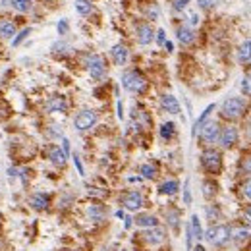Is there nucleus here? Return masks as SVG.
Segmentation results:
<instances>
[{"label":"nucleus","instance_id":"obj_30","mask_svg":"<svg viewBox=\"0 0 251 251\" xmlns=\"http://www.w3.org/2000/svg\"><path fill=\"white\" fill-rule=\"evenodd\" d=\"M76 10L81 16H89L93 12V4L89 0H76Z\"/></svg>","mask_w":251,"mask_h":251},{"label":"nucleus","instance_id":"obj_38","mask_svg":"<svg viewBox=\"0 0 251 251\" xmlns=\"http://www.w3.org/2000/svg\"><path fill=\"white\" fill-rule=\"evenodd\" d=\"M188 4H190V0H174L172 8H174V12H182V10H186Z\"/></svg>","mask_w":251,"mask_h":251},{"label":"nucleus","instance_id":"obj_15","mask_svg":"<svg viewBox=\"0 0 251 251\" xmlns=\"http://www.w3.org/2000/svg\"><path fill=\"white\" fill-rule=\"evenodd\" d=\"M176 39H178L184 47H188V45H192V43L195 41V31H193L192 27H188V25H180V27L176 29Z\"/></svg>","mask_w":251,"mask_h":251},{"label":"nucleus","instance_id":"obj_1","mask_svg":"<svg viewBox=\"0 0 251 251\" xmlns=\"http://www.w3.org/2000/svg\"><path fill=\"white\" fill-rule=\"evenodd\" d=\"M246 110H248V102L244 97H228L220 104V116L224 120H230V122L240 120Z\"/></svg>","mask_w":251,"mask_h":251},{"label":"nucleus","instance_id":"obj_49","mask_svg":"<svg viewBox=\"0 0 251 251\" xmlns=\"http://www.w3.org/2000/svg\"><path fill=\"white\" fill-rule=\"evenodd\" d=\"M18 172H19V170H18V168H14V166H12V168H8V174H10L12 178H16V176H18Z\"/></svg>","mask_w":251,"mask_h":251},{"label":"nucleus","instance_id":"obj_21","mask_svg":"<svg viewBox=\"0 0 251 251\" xmlns=\"http://www.w3.org/2000/svg\"><path fill=\"white\" fill-rule=\"evenodd\" d=\"M158 192L162 195H176L180 192V182L178 180H166L158 186Z\"/></svg>","mask_w":251,"mask_h":251},{"label":"nucleus","instance_id":"obj_12","mask_svg":"<svg viewBox=\"0 0 251 251\" xmlns=\"http://www.w3.org/2000/svg\"><path fill=\"white\" fill-rule=\"evenodd\" d=\"M45 108H47V112H50V114H54V112H66L68 110V100H66V97H62V95H54V97H50L47 100Z\"/></svg>","mask_w":251,"mask_h":251},{"label":"nucleus","instance_id":"obj_33","mask_svg":"<svg viewBox=\"0 0 251 251\" xmlns=\"http://www.w3.org/2000/svg\"><path fill=\"white\" fill-rule=\"evenodd\" d=\"M240 172H242V174H248V176H251V156L242 158V162H240Z\"/></svg>","mask_w":251,"mask_h":251},{"label":"nucleus","instance_id":"obj_7","mask_svg":"<svg viewBox=\"0 0 251 251\" xmlns=\"http://www.w3.org/2000/svg\"><path fill=\"white\" fill-rule=\"evenodd\" d=\"M197 134H199L203 145H214L218 141V135H220V126L216 122H205Z\"/></svg>","mask_w":251,"mask_h":251},{"label":"nucleus","instance_id":"obj_29","mask_svg":"<svg viewBox=\"0 0 251 251\" xmlns=\"http://www.w3.org/2000/svg\"><path fill=\"white\" fill-rule=\"evenodd\" d=\"M166 220L174 230H178L180 228V211L178 209H166Z\"/></svg>","mask_w":251,"mask_h":251},{"label":"nucleus","instance_id":"obj_32","mask_svg":"<svg viewBox=\"0 0 251 251\" xmlns=\"http://www.w3.org/2000/svg\"><path fill=\"white\" fill-rule=\"evenodd\" d=\"M12 6L21 12V14H27L31 8H33V0H12Z\"/></svg>","mask_w":251,"mask_h":251},{"label":"nucleus","instance_id":"obj_44","mask_svg":"<svg viewBox=\"0 0 251 251\" xmlns=\"http://www.w3.org/2000/svg\"><path fill=\"white\" fill-rule=\"evenodd\" d=\"M197 23H199V16L197 14H192L190 19H188V27H195Z\"/></svg>","mask_w":251,"mask_h":251},{"label":"nucleus","instance_id":"obj_8","mask_svg":"<svg viewBox=\"0 0 251 251\" xmlns=\"http://www.w3.org/2000/svg\"><path fill=\"white\" fill-rule=\"evenodd\" d=\"M120 203H122V207L126 209V211H132V212H135V211H139L141 207H143V195L139 193V192H135V190H130V192H126L122 197H120Z\"/></svg>","mask_w":251,"mask_h":251},{"label":"nucleus","instance_id":"obj_50","mask_svg":"<svg viewBox=\"0 0 251 251\" xmlns=\"http://www.w3.org/2000/svg\"><path fill=\"white\" fill-rule=\"evenodd\" d=\"M118 118H120V120L124 118V110H122V102H120V100H118Z\"/></svg>","mask_w":251,"mask_h":251},{"label":"nucleus","instance_id":"obj_52","mask_svg":"<svg viewBox=\"0 0 251 251\" xmlns=\"http://www.w3.org/2000/svg\"><path fill=\"white\" fill-rule=\"evenodd\" d=\"M116 216H118V218H124L126 214H124V211H116Z\"/></svg>","mask_w":251,"mask_h":251},{"label":"nucleus","instance_id":"obj_39","mask_svg":"<svg viewBox=\"0 0 251 251\" xmlns=\"http://www.w3.org/2000/svg\"><path fill=\"white\" fill-rule=\"evenodd\" d=\"M184 203H186V205H192V192H190V182H186V186H184Z\"/></svg>","mask_w":251,"mask_h":251},{"label":"nucleus","instance_id":"obj_11","mask_svg":"<svg viewBox=\"0 0 251 251\" xmlns=\"http://www.w3.org/2000/svg\"><path fill=\"white\" fill-rule=\"evenodd\" d=\"M251 238V228L246 224H240V226H230V240L236 242V244H244Z\"/></svg>","mask_w":251,"mask_h":251},{"label":"nucleus","instance_id":"obj_51","mask_svg":"<svg viewBox=\"0 0 251 251\" xmlns=\"http://www.w3.org/2000/svg\"><path fill=\"white\" fill-rule=\"evenodd\" d=\"M164 47H166V50H168V52H172V50H174V45H172L170 41H166V43H164Z\"/></svg>","mask_w":251,"mask_h":251},{"label":"nucleus","instance_id":"obj_14","mask_svg":"<svg viewBox=\"0 0 251 251\" xmlns=\"http://www.w3.org/2000/svg\"><path fill=\"white\" fill-rule=\"evenodd\" d=\"M29 205L35 209V211H47L50 205V195L49 193H43V192H37L29 197Z\"/></svg>","mask_w":251,"mask_h":251},{"label":"nucleus","instance_id":"obj_25","mask_svg":"<svg viewBox=\"0 0 251 251\" xmlns=\"http://www.w3.org/2000/svg\"><path fill=\"white\" fill-rule=\"evenodd\" d=\"M158 134H160V137H162L164 141H170V139L176 135V124H174V122H164V124L160 126Z\"/></svg>","mask_w":251,"mask_h":251},{"label":"nucleus","instance_id":"obj_26","mask_svg":"<svg viewBox=\"0 0 251 251\" xmlns=\"http://www.w3.org/2000/svg\"><path fill=\"white\" fill-rule=\"evenodd\" d=\"M238 62H242V64L251 62V39H248L246 43L240 45V49H238Z\"/></svg>","mask_w":251,"mask_h":251},{"label":"nucleus","instance_id":"obj_28","mask_svg":"<svg viewBox=\"0 0 251 251\" xmlns=\"http://www.w3.org/2000/svg\"><path fill=\"white\" fill-rule=\"evenodd\" d=\"M205 212H207V220H211L212 224L214 222H218L220 218H222V211H220V207L218 205H207V209H205Z\"/></svg>","mask_w":251,"mask_h":251},{"label":"nucleus","instance_id":"obj_3","mask_svg":"<svg viewBox=\"0 0 251 251\" xmlns=\"http://www.w3.org/2000/svg\"><path fill=\"white\" fill-rule=\"evenodd\" d=\"M122 85H124V89L126 91H130V93H145V89H147V79H145V76L141 74V72H137V70H126L124 72V76H122Z\"/></svg>","mask_w":251,"mask_h":251},{"label":"nucleus","instance_id":"obj_47","mask_svg":"<svg viewBox=\"0 0 251 251\" xmlns=\"http://www.w3.org/2000/svg\"><path fill=\"white\" fill-rule=\"evenodd\" d=\"M62 151H64V154H66V156L70 154V141H68L66 137H62Z\"/></svg>","mask_w":251,"mask_h":251},{"label":"nucleus","instance_id":"obj_18","mask_svg":"<svg viewBox=\"0 0 251 251\" xmlns=\"http://www.w3.org/2000/svg\"><path fill=\"white\" fill-rule=\"evenodd\" d=\"M134 222L139 226V228H154V226H158V218L154 216V214H147V212H143V214H137L135 218H134Z\"/></svg>","mask_w":251,"mask_h":251},{"label":"nucleus","instance_id":"obj_24","mask_svg":"<svg viewBox=\"0 0 251 251\" xmlns=\"http://www.w3.org/2000/svg\"><path fill=\"white\" fill-rule=\"evenodd\" d=\"M212 110H214V104H209V106H207V108H205V110L201 112V116H199V118H197V120H195V124H193V130H192V135H197V132H199V130H201V126H203V124L207 122V118L211 116V112H212Z\"/></svg>","mask_w":251,"mask_h":251},{"label":"nucleus","instance_id":"obj_20","mask_svg":"<svg viewBox=\"0 0 251 251\" xmlns=\"http://www.w3.org/2000/svg\"><path fill=\"white\" fill-rule=\"evenodd\" d=\"M87 216L93 220V222H102L106 218V209L102 205H89L87 207Z\"/></svg>","mask_w":251,"mask_h":251},{"label":"nucleus","instance_id":"obj_43","mask_svg":"<svg viewBox=\"0 0 251 251\" xmlns=\"http://www.w3.org/2000/svg\"><path fill=\"white\" fill-rule=\"evenodd\" d=\"M242 192H244V195H246L248 199H251V178L242 186Z\"/></svg>","mask_w":251,"mask_h":251},{"label":"nucleus","instance_id":"obj_22","mask_svg":"<svg viewBox=\"0 0 251 251\" xmlns=\"http://www.w3.org/2000/svg\"><path fill=\"white\" fill-rule=\"evenodd\" d=\"M16 35V23L12 19H0V37L12 39Z\"/></svg>","mask_w":251,"mask_h":251},{"label":"nucleus","instance_id":"obj_13","mask_svg":"<svg viewBox=\"0 0 251 251\" xmlns=\"http://www.w3.org/2000/svg\"><path fill=\"white\" fill-rule=\"evenodd\" d=\"M135 33H137V43L139 45H151L153 39H154V31H153L149 23H139Z\"/></svg>","mask_w":251,"mask_h":251},{"label":"nucleus","instance_id":"obj_23","mask_svg":"<svg viewBox=\"0 0 251 251\" xmlns=\"http://www.w3.org/2000/svg\"><path fill=\"white\" fill-rule=\"evenodd\" d=\"M188 228H190V232H192V236H193V240H203V226H201V220L197 214H193L192 216V220L188 222Z\"/></svg>","mask_w":251,"mask_h":251},{"label":"nucleus","instance_id":"obj_19","mask_svg":"<svg viewBox=\"0 0 251 251\" xmlns=\"http://www.w3.org/2000/svg\"><path fill=\"white\" fill-rule=\"evenodd\" d=\"M66 154H64V151L60 149L58 145H50L49 147V160L54 164V166H64L66 164Z\"/></svg>","mask_w":251,"mask_h":251},{"label":"nucleus","instance_id":"obj_46","mask_svg":"<svg viewBox=\"0 0 251 251\" xmlns=\"http://www.w3.org/2000/svg\"><path fill=\"white\" fill-rule=\"evenodd\" d=\"M199 6L201 8H205V10H209V8L214 6V0H199Z\"/></svg>","mask_w":251,"mask_h":251},{"label":"nucleus","instance_id":"obj_54","mask_svg":"<svg viewBox=\"0 0 251 251\" xmlns=\"http://www.w3.org/2000/svg\"><path fill=\"white\" fill-rule=\"evenodd\" d=\"M248 132H250V139H251V122H250V130H248Z\"/></svg>","mask_w":251,"mask_h":251},{"label":"nucleus","instance_id":"obj_41","mask_svg":"<svg viewBox=\"0 0 251 251\" xmlns=\"http://www.w3.org/2000/svg\"><path fill=\"white\" fill-rule=\"evenodd\" d=\"M74 164H76V168H77V172H79V176H85V170H83V164H81V158L76 154L74 156Z\"/></svg>","mask_w":251,"mask_h":251},{"label":"nucleus","instance_id":"obj_16","mask_svg":"<svg viewBox=\"0 0 251 251\" xmlns=\"http://www.w3.org/2000/svg\"><path fill=\"white\" fill-rule=\"evenodd\" d=\"M160 106L168 114H180V102H178V99L174 95H168V93L162 95L160 97Z\"/></svg>","mask_w":251,"mask_h":251},{"label":"nucleus","instance_id":"obj_6","mask_svg":"<svg viewBox=\"0 0 251 251\" xmlns=\"http://www.w3.org/2000/svg\"><path fill=\"white\" fill-rule=\"evenodd\" d=\"M87 72L97 81H100L106 76V62L100 54H89L87 56Z\"/></svg>","mask_w":251,"mask_h":251},{"label":"nucleus","instance_id":"obj_9","mask_svg":"<svg viewBox=\"0 0 251 251\" xmlns=\"http://www.w3.org/2000/svg\"><path fill=\"white\" fill-rule=\"evenodd\" d=\"M238 137H240L238 128H236V126H226V128H222V130H220L218 143H220V147H222V149H232V147L238 143Z\"/></svg>","mask_w":251,"mask_h":251},{"label":"nucleus","instance_id":"obj_37","mask_svg":"<svg viewBox=\"0 0 251 251\" xmlns=\"http://www.w3.org/2000/svg\"><path fill=\"white\" fill-rule=\"evenodd\" d=\"M68 29H70L68 19H60V21L56 23V31H58V35H66V33H68Z\"/></svg>","mask_w":251,"mask_h":251},{"label":"nucleus","instance_id":"obj_40","mask_svg":"<svg viewBox=\"0 0 251 251\" xmlns=\"http://www.w3.org/2000/svg\"><path fill=\"white\" fill-rule=\"evenodd\" d=\"M154 39H156V43L162 47V45L166 43V33H164V29H158V31H156V35H154Z\"/></svg>","mask_w":251,"mask_h":251},{"label":"nucleus","instance_id":"obj_10","mask_svg":"<svg viewBox=\"0 0 251 251\" xmlns=\"http://www.w3.org/2000/svg\"><path fill=\"white\" fill-rule=\"evenodd\" d=\"M143 240H145L149 246H160V244H164V240H166V230L160 228V226L147 228V230L143 232Z\"/></svg>","mask_w":251,"mask_h":251},{"label":"nucleus","instance_id":"obj_53","mask_svg":"<svg viewBox=\"0 0 251 251\" xmlns=\"http://www.w3.org/2000/svg\"><path fill=\"white\" fill-rule=\"evenodd\" d=\"M193 251H205V248H203V246H195V248H193Z\"/></svg>","mask_w":251,"mask_h":251},{"label":"nucleus","instance_id":"obj_45","mask_svg":"<svg viewBox=\"0 0 251 251\" xmlns=\"http://www.w3.org/2000/svg\"><path fill=\"white\" fill-rule=\"evenodd\" d=\"M242 216H244V220H246L248 224H251V205H248V207L244 209V212H242Z\"/></svg>","mask_w":251,"mask_h":251},{"label":"nucleus","instance_id":"obj_42","mask_svg":"<svg viewBox=\"0 0 251 251\" xmlns=\"http://www.w3.org/2000/svg\"><path fill=\"white\" fill-rule=\"evenodd\" d=\"M66 50H70V47H68L66 43H56V45H52V52H66Z\"/></svg>","mask_w":251,"mask_h":251},{"label":"nucleus","instance_id":"obj_5","mask_svg":"<svg viewBox=\"0 0 251 251\" xmlns=\"http://www.w3.org/2000/svg\"><path fill=\"white\" fill-rule=\"evenodd\" d=\"M97 120H99V116H97L95 110L83 108V110H79V112L76 114V118H74V128H76L77 132H87V130H91V128L97 124Z\"/></svg>","mask_w":251,"mask_h":251},{"label":"nucleus","instance_id":"obj_31","mask_svg":"<svg viewBox=\"0 0 251 251\" xmlns=\"http://www.w3.org/2000/svg\"><path fill=\"white\" fill-rule=\"evenodd\" d=\"M216 184L214 182H211V180H207V182H203V195H205V199H212L214 195H216Z\"/></svg>","mask_w":251,"mask_h":251},{"label":"nucleus","instance_id":"obj_17","mask_svg":"<svg viewBox=\"0 0 251 251\" xmlns=\"http://www.w3.org/2000/svg\"><path fill=\"white\" fill-rule=\"evenodd\" d=\"M110 54H112V60H114V64H116V66H124V64L128 62L130 50H128L126 45H114L112 50H110Z\"/></svg>","mask_w":251,"mask_h":251},{"label":"nucleus","instance_id":"obj_2","mask_svg":"<svg viewBox=\"0 0 251 251\" xmlns=\"http://www.w3.org/2000/svg\"><path fill=\"white\" fill-rule=\"evenodd\" d=\"M203 238L214 246V248H224L230 242V226L228 224H212L203 232Z\"/></svg>","mask_w":251,"mask_h":251},{"label":"nucleus","instance_id":"obj_4","mask_svg":"<svg viewBox=\"0 0 251 251\" xmlns=\"http://www.w3.org/2000/svg\"><path fill=\"white\" fill-rule=\"evenodd\" d=\"M201 164L209 174H218L222 170V154L216 149H205L201 153Z\"/></svg>","mask_w":251,"mask_h":251},{"label":"nucleus","instance_id":"obj_27","mask_svg":"<svg viewBox=\"0 0 251 251\" xmlns=\"http://www.w3.org/2000/svg\"><path fill=\"white\" fill-rule=\"evenodd\" d=\"M139 174H141V178H145V180H154L156 174H158V170H156V166H154L153 162H145V164L139 166Z\"/></svg>","mask_w":251,"mask_h":251},{"label":"nucleus","instance_id":"obj_35","mask_svg":"<svg viewBox=\"0 0 251 251\" xmlns=\"http://www.w3.org/2000/svg\"><path fill=\"white\" fill-rule=\"evenodd\" d=\"M49 137H54V139H62L64 137L60 126H49Z\"/></svg>","mask_w":251,"mask_h":251},{"label":"nucleus","instance_id":"obj_56","mask_svg":"<svg viewBox=\"0 0 251 251\" xmlns=\"http://www.w3.org/2000/svg\"><path fill=\"white\" fill-rule=\"evenodd\" d=\"M102 251H110V250H102Z\"/></svg>","mask_w":251,"mask_h":251},{"label":"nucleus","instance_id":"obj_55","mask_svg":"<svg viewBox=\"0 0 251 251\" xmlns=\"http://www.w3.org/2000/svg\"><path fill=\"white\" fill-rule=\"evenodd\" d=\"M120 251H130V250H120Z\"/></svg>","mask_w":251,"mask_h":251},{"label":"nucleus","instance_id":"obj_34","mask_svg":"<svg viewBox=\"0 0 251 251\" xmlns=\"http://www.w3.org/2000/svg\"><path fill=\"white\" fill-rule=\"evenodd\" d=\"M29 33H31V27H25L23 31H19V33H18V37L12 41V45H14V47H18V45H19V43H21V41H23V39L29 35Z\"/></svg>","mask_w":251,"mask_h":251},{"label":"nucleus","instance_id":"obj_36","mask_svg":"<svg viewBox=\"0 0 251 251\" xmlns=\"http://www.w3.org/2000/svg\"><path fill=\"white\" fill-rule=\"evenodd\" d=\"M242 91H244V95L251 97V76H246L242 79Z\"/></svg>","mask_w":251,"mask_h":251},{"label":"nucleus","instance_id":"obj_48","mask_svg":"<svg viewBox=\"0 0 251 251\" xmlns=\"http://www.w3.org/2000/svg\"><path fill=\"white\" fill-rule=\"evenodd\" d=\"M124 220H126V222H124V226H126V228H132L134 218H132V216H124Z\"/></svg>","mask_w":251,"mask_h":251}]
</instances>
